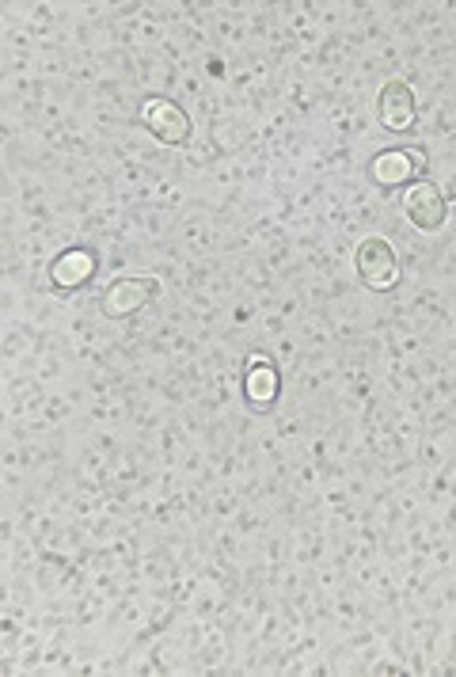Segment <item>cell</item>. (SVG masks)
I'll list each match as a JSON object with an SVG mask.
<instances>
[{
    "label": "cell",
    "instance_id": "3957f363",
    "mask_svg": "<svg viewBox=\"0 0 456 677\" xmlns=\"http://www.w3.org/2000/svg\"><path fill=\"white\" fill-rule=\"evenodd\" d=\"M157 294H160V282L157 279H149V274H130V279H119V282H111V286H107L103 312H107V317H114V320L134 317V312H141Z\"/></svg>",
    "mask_w": 456,
    "mask_h": 677
},
{
    "label": "cell",
    "instance_id": "8992f818",
    "mask_svg": "<svg viewBox=\"0 0 456 677\" xmlns=\"http://www.w3.org/2000/svg\"><path fill=\"white\" fill-rule=\"evenodd\" d=\"M91 274H96V256L84 251V248L61 251V256L50 263V279H53V286L58 290H81Z\"/></svg>",
    "mask_w": 456,
    "mask_h": 677
},
{
    "label": "cell",
    "instance_id": "277c9868",
    "mask_svg": "<svg viewBox=\"0 0 456 677\" xmlns=\"http://www.w3.org/2000/svg\"><path fill=\"white\" fill-rule=\"evenodd\" d=\"M404 213L407 221H411L415 229H427V233H434V229L445 225V213H449V206H445V195L437 183L422 180L415 183L411 190L404 195Z\"/></svg>",
    "mask_w": 456,
    "mask_h": 677
},
{
    "label": "cell",
    "instance_id": "52a82bcc",
    "mask_svg": "<svg viewBox=\"0 0 456 677\" xmlns=\"http://www.w3.org/2000/svg\"><path fill=\"white\" fill-rule=\"evenodd\" d=\"M419 175V152L411 149H384L381 157L373 160V180L381 187H404Z\"/></svg>",
    "mask_w": 456,
    "mask_h": 677
},
{
    "label": "cell",
    "instance_id": "ba28073f",
    "mask_svg": "<svg viewBox=\"0 0 456 677\" xmlns=\"http://www.w3.org/2000/svg\"><path fill=\"white\" fill-rule=\"evenodd\" d=\"M244 396L255 407H270L278 399V369L267 358H251V369L244 377Z\"/></svg>",
    "mask_w": 456,
    "mask_h": 677
},
{
    "label": "cell",
    "instance_id": "5b68a950",
    "mask_svg": "<svg viewBox=\"0 0 456 677\" xmlns=\"http://www.w3.org/2000/svg\"><path fill=\"white\" fill-rule=\"evenodd\" d=\"M415 111H419V103H415L411 84H407V81H384L381 96H377V114H381V126L404 134V130H411Z\"/></svg>",
    "mask_w": 456,
    "mask_h": 677
},
{
    "label": "cell",
    "instance_id": "7a4b0ae2",
    "mask_svg": "<svg viewBox=\"0 0 456 677\" xmlns=\"http://www.w3.org/2000/svg\"><path fill=\"white\" fill-rule=\"evenodd\" d=\"M141 122H145V130L164 145H183L190 137V114L168 96H152L149 103L141 107Z\"/></svg>",
    "mask_w": 456,
    "mask_h": 677
},
{
    "label": "cell",
    "instance_id": "6da1fadb",
    "mask_svg": "<svg viewBox=\"0 0 456 677\" xmlns=\"http://www.w3.org/2000/svg\"><path fill=\"white\" fill-rule=\"evenodd\" d=\"M354 263H358L361 282H366L369 290H377V294H389L399 282V259L384 236H366V241L358 244Z\"/></svg>",
    "mask_w": 456,
    "mask_h": 677
}]
</instances>
